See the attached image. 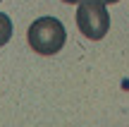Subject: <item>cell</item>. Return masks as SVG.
<instances>
[{
    "label": "cell",
    "mask_w": 129,
    "mask_h": 127,
    "mask_svg": "<svg viewBox=\"0 0 129 127\" xmlns=\"http://www.w3.org/2000/svg\"><path fill=\"white\" fill-rule=\"evenodd\" d=\"M77 27L91 41H101L110 29V14L101 0H81L77 7Z\"/></svg>",
    "instance_id": "7a4b0ae2"
},
{
    "label": "cell",
    "mask_w": 129,
    "mask_h": 127,
    "mask_svg": "<svg viewBox=\"0 0 129 127\" xmlns=\"http://www.w3.org/2000/svg\"><path fill=\"white\" fill-rule=\"evenodd\" d=\"M26 41L38 55H55L67 41V31H64L62 22L55 17H38L36 22L29 27Z\"/></svg>",
    "instance_id": "6da1fadb"
},
{
    "label": "cell",
    "mask_w": 129,
    "mask_h": 127,
    "mask_svg": "<svg viewBox=\"0 0 129 127\" xmlns=\"http://www.w3.org/2000/svg\"><path fill=\"white\" fill-rule=\"evenodd\" d=\"M62 3H67V5H72V3H81V0H62Z\"/></svg>",
    "instance_id": "277c9868"
},
{
    "label": "cell",
    "mask_w": 129,
    "mask_h": 127,
    "mask_svg": "<svg viewBox=\"0 0 129 127\" xmlns=\"http://www.w3.org/2000/svg\"><path fill=\"white\" fill-rule=\"evenodd\" d=\"M101 3H105V5H108V3H120V0H101Z\"/></svg>",
    "instance_id": "5b68a950"
},
{
    "label": "cell",
    "mask_w": 129,
    "mask_h": 127,
    "mask_svg": "<svg viewBox=\"0 0 129 127\" xmlns=\"http://www.w3.org/2000/svg\"><path fill=\"white\" fill-rule=\"evenodd\" d=\"M12 38V19L5 12H0V48Z\"/></svg>",
    "instance_id": "3957f363"
}]
</instances>
